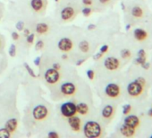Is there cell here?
<instances>
[{"mask_svg":"<svg viewBox=\"0 0 152 138\" xmlns=\"http://www.w3.org/2000/svg\"><path fill=\"white\" fill-rule=\"evenodd\" d=\"M74 9L71 7H64L62 11H61V18L64 20V21H68L70 20L71 18L73 17L74 15Z\"/></svg>","mask_w":152,"mask_h":138,"instance_id":"cell-11","label":"cell"},{"mask_svg":"<svg viewBox=\"0 0 152 138\" xmlns=\"http://www.w3.org/2000/svg\"><path fill=\"white\" fill-rule=\"evenodd\" d=\"M87 76L90 80H93L94 77H95V73L93 70H91V69H90V70L87 71Z\"/></svg>","mask_w":152,"mask_h":138,"instance_id":"cell-28","label":"cell"},{"mask_svg":"<svg viewBox=\"0 0 152 138\" xmlns=\"http://www.w3.org/2000/svg\"><path fill=\"white\" fill-rule=\"evenodd\" d=\"M144 62H146V57H138L135 59V64H137V65H142Z\"/></svg>","mask_w":152,"mask_h":138,"instance_id":"cell-30","label":"cell"},{"mask_svg":"<svg viewBox=\"0 0 152 138\" xmlns=\"http://www.w3.org/2000/svg\"><path fill=\"white\" fill-rule=\"evenodd\" d=\"M48 25L47 23H38L37 26H36V32L39 34H44V33H47L48 32Z\"/></svg>","mask_w":152,"mask_h":138,"instance_id":"cell-19","label":"cell"},{"mask_svg":"<svg viewBox=\"0 0 152 138\" xmlns=\"http://www.w3.org/2000/svg\"><path fill=\"white\" fill-rule=\"evenodd\" d=\"M55 1H56V2H57V1H59V0H55Z\"/></svg>","mask_w":152,"mask_h":138,"instance_id":"cell-49","label":"cell"},{"mask_svg":"<svg viewBox=\"0 0 152 138\" xmlns=\"http://www.w3.org/2000/svg\"><path fill=\"white\" fill-rule=\"evenodd\" d=\"M133 35H134V38L139 40V41H141V40H144L147 39L148 37V32L143 30V29H140V28H137L134 30L133 32Z\"/></svg>","mask_w":152,"mask_h":138,"instance_id":"cell-14","label":"cell"},{"mask_svg":"<svg viewBox=\"0 0 152 138\" xmlns=\"http://www.w3.org/2000/svg\"><path fill=\"white\" fill-rule=\"evenodd\" d=\"M60 79V74L58 72V70L55 68H50L48 69L45 73V80L48 84H56Z\"/></svg>","mask_w":152,"mask_h":138,"instance_id":"cell-3","label":"cell"},{"mask_svg":"<svg viewBox=\"0 0 152 138\" xmlns=\"http://www.w3.org/2000/svg\"><path fill=\"white\" fill-rule=\"evenodd\" d=\"M34 38H35V35H34L33 33L29 34V35L27 36V42H28L29 44H31V43L33 42V40H34Z\"/></svg>","mask_w":152,"mask_h":138,"instance_id":"cell-33","label":"cell"},{"mask_svg":"<svg viewBox=\"0 0 152 138\" xmlns=\"http://www.w3.org/2000/svg\"><path fill=\"white\" fill-rule=\"evenodd\" d=\"M104 65L105 67L107 69V70H116V69L119 67L120 65V62L117 58L113 57H109L105 59L104 61Z\"/></svg>","mask_w":152,"mask_h":138,"instance_id":"cell-8","label":"cell"},{"mask_svg":"<svg viewBox=\"0 0 152 138\" xmlns=\"http://www.w3.org/2000/svg\"><path fill=\"white\" fill-rule=\"evenodd\" d=\"M124 124L129 126H132V127H137L140 124V119L137 116H134V115H130V116H127L125 118H124Z\"/></svg>","mask_w":152,"mask_h":138,"instance_id":"cell-12","label":"cell"},{"mask_svg":"<svg viewBox=\"0 0 152 138\" xmlns=\"http://www.w3.org/2000/svg\"><path fill=\"white\" fill-rule=\"evenodd\" d=\"M114 113V108L111 105H107L102 110V117L104 118H109Z\"/></svg>","mask_w":152,"mask_h":138,"instance_id":"cell-18","label":"cell"},{"mask_svg":"<svg viewBox=\"0 0 152 138\" xmlns=\"http://www.w3.org/2000/svg\"><path fill=\"white\" fill-rule=\"evenodd\" d=\"M95 28H96V25H95V24H92V23L90 24V25L88 26V30H89V31H92V30H94Z\"/></svg>","mask_w":152,"mask_h":138,"instance_id":"cell-42","label":"cell"},{"mask_svg":"<svg viewBox=\"0 0 152 138\" xmlns=\"http://www.w3.org/2000/svg\"><path fill=\"white\" fill-rule=\"evenodd\" d=\"M83 132L88 138H97L101 135V126L98 122L88 121L83 126Z\"/></svg>","mask_w":152,"mask_h":138,"instance_id":"cell-1","label":"cell"},{"mask_svg":"<svg viewBox=\"0 0 152 138\" xmlns=\"http://www.w3.org/2000/svg\"><path fill=\"white\" fill-rule=\"evenodd\" d=\"M142 90H143V85L137 80L130 83L127 86V92H128L129 95H131L132 97L139 96L142 92Z\"/></svg>","mask_w":152,"mask_h":138,"instance_id":"cell-4","label":"cell"},{"mask_svg":"<svg viewBox=\"0 0 152 138\" xmlns=\"http://www.w3.org/2000/svg\"><path fill=\"white\" fill-rule=\"evenodd\" d=\"M68 124L74 132H79L82 128V120L79 117L72 116L68 117Z\"/></svg>","mask_w":152,"mask_h":138,"instance_id":"cell-10","label":"cell"},{"mask_svg":"<svg viewBox=\"0 0 152 138\" xmlns=\"http://www.w3.org/2000/svg\"><path fill=\"white\" fill-rule=\"evenodd\" d=\"M58 48L64 52H69L73 48V42L69 38H62L58 41Z\"/></svg>","mask_w":152,"mask_h":138,"instance_id":"cell-7","label":"cell"},{"mask_svg":"<svg viewBox=\"0 0 152 138\" xmlns=\"http://www.w3.org/2000/svg\"><path fill=\"white\" fill-rule=\"evenodd\" d=\"M76 109H77V112L82 115V116H86L88 115L89 111H90V108L88 106V104L84 103V102H80L76 105Z\"/></svg>","mask_w":152,"mask_h":138,"instance_id":"cell-15","label":"cell"},{"mask_svg":"<svg viewBox=\"0 0 152 138\" xmlns=\"http://www.w3.org/2000/svg\"><path fill=\"white\" fill-rule=\"evenodd\" d=\"M23 65H24V66H25V68H26L27 72L29 73V75H30L31 76H32V77H34V78H35V77H37V76L35 75L34 71H33L32 69H31V68L30 67V65H28L27 63H24Z\"/></svg>","mask_w":152,"mask_h":138,"instance_id":"cell-24","label":"cell"},{"mask_svg":"<svg viewBox=\"0 0 152 138\" xmlns=\"http://www.w3.org/2000/svg\"><path fill=\"white\" fill-rule=\"evenodd\" d=\"M60 65L59 64H57V63H55V64H53V68H55V69H56V70H59L60 69Z\"/></svg>","mask_w":152,"mask_h":138,"instance_id":"cell-41","label":"cell"},{"mask_svg":"<svg viewBox=\"0 0 152 138\" xmlns=\"http://www.w3.org/2000/svg\"><path fill=\"white\" fill-rule=\"evenodd\" d=\"M31 7L34 11L39 12L43 8V1L42 0H31Z\"/></svg>","mask_w":152,"mask_h":138,"instance_id":"cell-17","label":"cell"},{"mask_svg":"<svg viewBox=\"0 0 152 138\" xmlns=\"http://www.w3.org/2000/svg\"><path fill=\"white\" fill-rule=\"evenodd\" d=\"M48 115V109L44 105H38L32 110V116L36 120H44Z\"/></svg>","mask_w":152,"mask_h":138,"instance_id":"cell-5","label":"cell"},{"mask_svg":"<svg viewBox=\"0 0 152 138\" xmlns=\"http://www.w3.org/2000/svg\"><path fill=\"white\" fill-rule=\"evenodd\" d=\"M91 8H90V7H85V8L83 9V15L84 16L88 17V16L91 15Z\"/></svg>","mask_w":152,"mask_h":138,"instance_id":"cell-27","label":"cell"},{"mask_svg":"<svg viewBox=\"0 0 152 138\" xmlns=\"http://www.w3.org/2000/svg\"><path fill=\"white\" fill-rule=\"evenodd\" d=\"M138 57H146V52L144 49H140L138 51Z\"/></svg>","mask_w":152,"mask_h":138,"instance_id":"cell-34","label":"cell"},{"mask_svg":"<svg viewBox=\"0 0 152 138\" xmlns=\"http://www.w3.org/2000/svg\"><path fill=\"white\" fill-rule=\"evenodd\" d=\"M131 109H132V106H131L130 104L124 105V106L123 107V114H124V115L129 114V112L131 111Z\"/></svg>","mask_w":152,"mask_h":138,"instance_id":"cell-26","label":"cell"},{"mask_svg":"<svg viewBox=\"0 0 152 138\" xmlns=\"http://www.w3.org/2000/svg\"><path fill=\"white\" fill-rule=\"evenodd\" d=\"M121 57L124 59L130 57H131V51L129 49H123L121 51Z\"/></svg>","mask_w":152,"mask_h":138,"instance_id":"cell-25","label":"cell"},{"mask_svg":"<svg viewBox=\"0 0 152 138\" xmlns=\"http://www.w3.org/2000/svg\"><path fill=\"white\" fill-rule=\"evenodd\" d=\"M85 61V59H83V60H79V61H77V62H76V65H77V66H80L81 65H83V63Z\"/></svg>","mask_w":152,"mask_h":138,"instance_id":"cell-43","label":"cell"},{"mask_svg":"<svg viewBox=\"0 0 152 138\" xmlns=\"http://www.w3.org/2000/svg\"><path fill=\"white\" fill-rule=\"evenodd\" d=\"M102 56H103V53H101V52L99 51V53H97L96 55L93 56V58H94L95 60H99V59H100V58L102 57Z\"/></svg>","mask_w":152,"mask_h":138,"instance_id":"cell-35","label":"cell"},{"mask_svg":"<svg viewBox=\"0 0 152 138\" xmlns=\"http://www.w3.org/2000/svg\"><path fill=\"white\" fill-rule=\"evenodd\" d=\"M29 33H30V31H29L28 29L24 30V35H25V36H28V35H29Z\"/></svg>","mask_w":152,"mask_h":138,"instance_id":"cell-45","label":"cell"},{"mask_svg":"<svg viewBox=\"0 0 152 138\" xmlns=\"http://www.w3.org/2000/svg\"><path fill=\"white\" fill-rule=\"evenodd\" d=\"M8 53H9V56L12 57H15L16 56V47L15 44H11L9 50H8Z\"/></svg>","mask_w":152,"mask_h":138,"instance_id":"cell-23","label":"cell"},{"mask_svg":"<svg viewBox=\"0 0 152 138\" xmlns=\"http://www.w3.org/2000/svg\"><path fill=\"white\" fill-rule=\"evenodd\" d=\"M79 48H80V49L82 50V52H83V53H87V52L90 50V44H89V42H88V41H86V40H83L82 42H80V44H79Z\"/></svg>","mask_w":152,"mask_h":138,"instance_id":"cell-21","label":"cell"},{"mask_svg":"<svg viewBox=\"0 0 152 138\" xmlns=\"http://www.w3.org/2000/svg\"><path fill=\"white\" fill-rule=\"evenodd\" d=\"M62 58H63V59H67V58H68V56H67L66 54H64V55L62 56Z\"/></svg>","mask_w":152,"mask_h":138,"instance_id":"cell-47","label":"cell"},{"mask_svg":"<svg viewBox=\"0 0 152 138\" xmlns=\"http://www.w3.org/2000/svg\"><path fill=\"white\" fill-rule=\"evenodd\" d=\"M110 1V0H99V2L101 3V4H107V3H108Z\"/></svg>","mask_w":152,"mask_h":138,"instance_id":"cell-44","label":"cell"},{"mask_svg":"<svg viewBox=\"0 0 152 138\" xmlns=\"http://www.w3.org/2000/svg\"><path fill=\"white\" fill-rule=\"evenodd\" d=\"M12 38H13V40H19V34L16 32H12Z\"/></svg>","mask_w":152,"mask_h":138,"instance_id":"cell-37","label":"cell"},{"mask_svg":"<svg viewBox=\"0 0 152 138\" xmlns=\"http://www.w3.org/2000/svg\"><path fill=\"white\" fill-rule=\"evenodd\" d=\"M148 115L149 117H152V108H151L150 109H148Z\"/></svg>","mask_w":152,"mask_h":138,"instance_id":"cell-46","label":"cell"},{"mask_svg":"<svg viewBox=\"0 0 152 138\" xmlns=\"http://www.w3.org/2000/svg\"><path fill=\"white\" fill-rule=\"evenodd\" d=\"M43 47H44V42H43V40H39V41L36 43L35 48H36L37 50H40Z\"/></svg>","mask_w":152,"mask_h":138,"instance_id":"cell-31","label":"cell"},{"mask_svg":"<svg viewBox=\"0 0 152 138\" xmlns=\"http://www.w3.org/2000/svg\"><path fill=\"white\" fill-rule=\"evenodd\" d=\"M18 126V120L16 118H11L9 120L7 121L6 123V128L12 134L14 132H15L16 128Z\"/></svg>","mask_w":152,"mask_h":138,"instance_id":"cell-16","label":"cell"},{"mask_svg":"<svg viewBox=\"0 0 152 138\" xmlns=\"http://www.w3.org/2000/svg\"><path fill=\"white\" fill-rule=\"evenodd\" d=\"M61 114L64 117H71L72 116H75L77 113V109H76V104L73 102H65L64 103L60 108Z\"/></svg>","mask_w":152,"mask_h":138,"instance_id":"cell-2","label":"cell"},{"mask_svg":"<svg viewBox=\"0 0 152 138\" xmlns=\"http://www.w3.org/2000/svg\"><path fill=\"white\" fill-rule=\"evenodd\" d=\"M141 66H142V68L143 69H146V70H147V69H148L149 68V66H150V65H149V63H148L147 61L146 62H144L142 65H140Z\"/></svg>","mask_w":152,"mask_h":138,"instance_id":"cell-38","label":"cell"},{"mask_svg":"<svg viewBox=\"0 0 152 138\" xmlns=\"http://www.w3.org/2000/svg\"><path fill=\"white\" fill-rule=\"evenodd\" d=\"M107 50H108V46H107V45H103V46L100 48V52L103 53V54L106 53Z\"/></svg>","mask_w":152,"mask_h":138,"instance_id":"cell-36","label":"cell"},{"mask_svg":"<svg viewBox=\"0 0 152 138\" xmlns=\"http://www.w3.org/2000/svg\"><path fill=\"white\" fill-rule=\"evenodd\" d=\"M60 91L65 96H72L76 92V86L72 83H64L61 85Z\"/></svg>","mask_w":152,"mask_h":138,"instance_id":"cell-9","label":"cell"},{"mask_svg":"<svg viewBox=\"0 0 152 138\" xmlns=\"http://www.w3.org/2000/svg\"><path fill=\"white\" fill-rule=\"evenodd\" d=\"M39 63H40V57H36L34 59V65H39Z\"/></svg>","mask_w":152,"mask_h":138,"instance_id":"cell-40","label":"cell"},{"mask_svg":"<svg viewBox=\"0 0 152 138\" xmlns=\"http://www.w3.org/2000/svg\"><path fill=\"white\" fill-rule=\"evenodd\" d=\"M120 132L121 134L124 135V136H126V137H132L135 134V128L134 127H132V126H129L125 124H124L121 127H120Z\"/></svg>","mask_w":152,"mask_h":138,"instance_id":"cell-13","label":"cell"},{"mask_svg":"<svg viewBox=\"0 0 152 138\" xmlns=\"http://www.w3.org/2000/svg\"><path fill=\"white\" fill-rule=\"evenodd\" d=\"M150 138H152V135H151V136H150Z\"/></svg>","mask_w":152,"mask_h":138,"instance_id":"cell-50","label":"cell"},{"mask_svg":"<svg viewBox=\"0 0 152 138\" xmlns=\"http://www.w3.org/2000/svg\"><path fill=\"white\" fill-rule=\"evenodd\" d=\"M130 28H131V25H130V24H128V25H126V27H125V29H126L127 31H128V30H129Z\"/></svg>","mask_w":152,"mask_h":138,"instance_id":"cell-48","label":"cell"},{"mask_svg":"<svg viewBox=\"0 0 152 138\" xmlns=\"http://www.w3.org/2000/svg\"><path fill=\"white\" fill-rule=\"evenodd\" d=\"M120 87L116 84H109L105 89L106 94L110 98H117L120 95Z\"/></svg>","mask_w":152,"mask_h":138,"instance_id":"cell-6","label":"cell"},{"mask_svg":"<svg viewBox=\"0 0 152 138\" xmlns=\"http://www.w3.org/2000/svg\"><path fill=\"white\" fill-rule=\"evenodd\" d=\"M48 136L49 138H58L59 137V134L56 132H55V131H51V132H49L48 134Z\"/></svg>","mask_w":152,"mask_h":138,"instance_id":"cell-32","label":"cell"},{"mask_svg":"<svg viewBox=\"0 0 152 138\" xmlns=\"http://www.w3.org/2000/svg\"><path fill=\"white\" fill-rule=\"evenodd\" d=\"M11 136V133L7 128L0 129V138H9Z\"/></svg>","mask_w":152,"mask_h":138,"instance_id":"cell-22","label":"cell"},{"mask_svg":"<svg viewBox=\"0 0 152 138\" xmlns=\"http://www.w3.org/2000/svg\"><path fill=\"white\" fill-rule=\"evenodd\" d=\"M132 15L134 16V17H136V18L142 17V15H143V10L140 7H134L132 9Z\"/></svg>","mask_w":152,"mask_h":138,"instance_id":"cell-20","label":"cell"},{"mask_svg":"<svg viewBox=\"0 0 152 138\" xmlns=\"http://www.w3.org/2000/svg\"><path fill=\"white\" fill-rule=\"evenodd\" d=\"M15 27H16V29L18 30V31H23V28H24V23L23 22H22V21H19L17 23H16V25H15Z\"/></svg>","mask_w":152,"mask_h":138,"instance_id":"cell-29","label":"cell"},{"mask_svg":"<svg viewBox=\"0 0 152 138\" xmlns=\"http://www.w3.org/2000/svg\"><path fill=\"white\" fill-rule=\"evenodd\" d=\"M83 3L86 6H90L92 4V0H83Z\"/></svg>","mask_w":152,"mask_h":138,"instance_id":"cell-39","label":"cell"}]
</instances>
